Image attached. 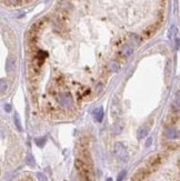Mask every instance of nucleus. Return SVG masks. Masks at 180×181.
Returning a JSON list of instances; mask_svg holds the SVG:
<instances>
[{
    "label": "nucleus",
    "mask_w": 180,
    "mask_h": 181,
    "mask_svg": "<svg viewBox=\"0 0 180 181\" xmlns=\"http://www.w3.org/2000/svg\"><path fill=\"white\" fill-rule=\"evenodd\" d=\"M119 67H120V63H119L118 61L113 60L112 62H110V63H109V66L107 67V70L109 72L110 71H117V70L119 69Z\"/></svg>",
    "instance_id": "obj_8"
},
{
    "label": "nucleus",
    "mask_w": 180,
    "mask_h": 181,
    "mask_svg": "<svg viewBox=\"0 0 180 181\" xmlns=\"http://www.w3.org/2000/svg\"><path fill=\"white\" fill-rule=\"evenodd\" d=\"M150 143H151V139H149V140L147 141V146H150Z\"/></svg>",
    "instance_id": "obj_19"
},
{
    "label": "nucleus",
    "mask_w": 180,
    "mask_h": 181,
    "mask_svg": "<svg viewBox=\"0 0 180 181\" xmlns=\"http://www.w3.org/2000/svg\"><path fill=\"white\" fill-rule=\"evenodd\" d=\"M6 68H7V71H12V69L15 68V60L12 58H8L6 61Z\"/></svg>",
    "instance_id": "obj_10"
},
{
    "label": "nucleus",
    "mask_w": 180,
    "mask_h": 181,
    "mask_svg": "<svg viewBox=\"0 0 180 181\" xmlns=\"http://www.w3.org/2000/svg\"><path fill=\"white\" fill-rule=\"evenodd\" d=\"M107 181H112V179H111V178H108Z\"/></svg>",
    "instance_id": "obj_20"
},
{
    "label": "nucleus",
    "mask_w": 180,
    "mask_h": 181,
    "mask_svg": "<svg viewBox=\"0 0 180 181\" xmlns=\"http://www.w3.org/2000/svg\"><path fill=\"white\" fill-rule=\"evenodd\" d=\"M7 89V82L4 80V79H1V93L4 94L5 93V90Z\"/></svg>",
    "instance_id": "obj_15"
},
{
    "label": "nucleus",
    "mask_w": 180,
    "mask_h": 181,
    "mask_svg": "<svg viewBox=\"0 0 180 181\" xmlns=\"http://www.w3.org/2000/svg\"><path fill=\"white\" fill-rule=\"evenodd\" d=\"M160 26V22H155V23H152L150 25L149 27H147L142 32H141V39L142 40H146V39H149L150 37H152L155 32L158 30V28Z\"/></svg>",
    "instance_id": "obj_2"
},
{
    "label": "nucleus",
    "mask_w": 180,
    "mask_h": 181,
    "mask_svg": "<svg viewBox=\"0 0 180 181\" xmlns=\"http://www.w3.org/2000/svg\"><path fill=\"white\" fill-rule=\"evenodd\" d=\"M140 40H142V39H141L138 35H136V33H131V35H130V41H131V42H134L135 44H139V42H140Z\"/></svg>",
    "instance_id": "obj_12"
},
{
    "label": "nucleus",
    "mask_w": 180,
    "mask_h": 181,
    "mask_svg": "<svg viewBox=\"0 0 180 181\" xmlns=\"http://www.w3.org/2000/svg\"><path fill=\"white\" fill-rule=\"evenodd\" d=\"M15 120H16V125H17L18 129H19V130H21V125H20V119H19V116H18V113L15 115Z\"/></svg>",
    "instance_id": "obj_14"
},
{
    "label": "nucleus",
    "mask_w": 180,
    "mask_h": 181,
    "mask_svg": "<svg viewBox=\"0 0 180 181\" xmlns=\"http://www.w3.org/2000/svg\"><path fill=\"white\" fill-rule=\"evenodd\" d=\"M95 119H96L98 122H100L102 120V118H103V109L102 108H98V109L95 110Z\"/></svg>",
    "instance_id": "obj_9"
},
{
    "label": "nucleus",
    "mask_w": 180,
    "mask_h": 181,
    "mask_svg": "<svg viewBox=\"0 0 180 181\" xmlns=\"http://www.w3.org/2000/svg\"><path fill=\"white\" fill-rule=\"evenodd\" d=\"M58 7L59 10H63L68 13L72 10V4L70 2V0H58Z\"/></svg>",
    "instance_id": "obj_7"
},
{
    "label": "nucleus",
    "mask_w": 180,
    "mask_h": 181,
    "mask_svg": "<svg viewBox=\"0 0 180 181\" xmlns=\"http://www.w3.org/2000/svg\"><path fill=\"white\" fill-rule=\"evenodd\" d=\"M148 131H149V130H148L147 127H145V126L141 127L140 129H139V131H138V138H139V139H143V138L148 135Z\"/></svg>",
    "instance_id": "obj_11"
},
{
    "label": "nucleus",
    "mask_w": 180,
    "mask_h": 181,
    "mask_svg": "<svg viewBox=\"0 0 180 181\" xmlns=\"http://www.w3.org/2000/svg\"><path fill=\"white\" fill-rule=\"evenodd\" d=\"M161 161H162V157H161L160 154H155V156H152L151 158L149 159V161L147 162L146 167L152 172V171H155L158 167L160 166Z\"/></svg>",
    "instance_id": "obj_4"
},
{
    "label": "nucleus",
    "mask_w": 180,
    "mask_h": 181,
    "mask_svg": "<svg viewBox=\"0 0 180 181\" xmlns=\"http://www.w3.org/2000/svg\"><path fill=\"white\" fill-rule=\"evenodd\" d=\"M115 154H117L119 159L124 160V161L128 160V152H127V150H126L122 143L117 142L115 144Z\"/></svg>",
    "instance_id": "obj_5"
},
{
    "label": "nucleus",
    "mask_w": 180,
    "mask_h": 181,
    "mask_svg": "<svg viewBox=\"0 0 180 181\" xmlns=\"http://www.w3.org/2000/svg\"><path fill=\"white\" fill-rule=\"evenodd\" d=\"M150 173H151V171L149 170L147 167L140 168L139 170L136 171L135 175L132 176V181H142L143 179H146Z\"/></svg>",
    "instance_id": "obj_6"
},
{
    "label": "nucleus",
    "mask_w": 180,
    "mask_h": 181,
    "mask_svg": "<svg viewBox=\"0 0 180 181\" xmlns=\"http://www.w3.org/2000/svg\"><path fill=\"white\" fill-rule=\"evenodd\" d=\"M116 46H120V44H122V41L121 40H117V42H116Z\"/></svg>",
    "instance_id": "obj_18"
},
{
    "label": "nucleus",
    "mask_w": 180,
    "mask_h": 181,
    "mask_svg": "<svg viewBox=\"0 0 180 181\" xmlns=\"http://www.w3.org/2000/svg\"><path fill=\"white\" fill-rule=\"evenodd\" d=\"M5 110H6L7 112H10L11 111V106L9 104H6V106H5Z\"/></svg>",
    "instance_id": "obj_17"
},
{
    "label": "nucleus",
    "mask_w": 180,
    "mask_h": 181,
    "mask_svg": "<svg viewBox=\"0 0 180 181\" xmlns=\"http://www.w3.org/2000/svg\"><path fill=\"white\" fill-rule=\"evenodd\" d=\"M75 167L79 175L80 181H94L95 179V172H94V166L87 165L81 159L75 160Z\"/></svg>",
    "instance_id": "obj_1"
},
{
    "label": "nucleus",
    "mask_w": 180,
    "mask_h": 181,
    "mask_svg": "<svg viewBox=\"0 0 180 181\" xmlns=\"http://www.w3.org/2000/svg\"><path fill=\"white\" fill-rule=\"evenodd\" d=\"M58 101L63 107H67V108H72L73 107V98L70 93L58 94Z\"/></svg>",
    "instance_id": "obj_3"
},
{
    "label": "nucleus",
    "mask_w": 180,
    "mask_h": 181,
    "mask_svg": "<svg viewBox=\"0 0 180 181\" xmlns=\"http://www.w3.org/2000/svg\"><path fill=\"white\" fill-rule=\"evenodd\" d=\"M6 4L8 6H11V7H16V6H19L21 4V0H5Z\"/></svg>",
    "instance_id": "obj_13"
},
{
    "label": "nucleus",
    "mask_w": 180,
    "mask_h": 181,
    "mask_svg": "<svg viewBox=\"0 0 180 181\" xmlns=\"http://www.w3.org/2000/svg\"><path fill=\"white\" fill-rule=\"evenodd\" d=\"M124 176H126V171L120 172V173H119V176H118V179H117V181H121L124 178Z\"/></svg>",
    "instance_id": "obj_16"
}]
</instances>
